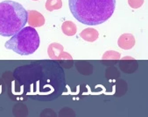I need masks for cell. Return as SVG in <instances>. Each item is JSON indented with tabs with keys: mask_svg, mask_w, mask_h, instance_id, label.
<instances>
[{
	"mask_svg": "<svg viewBox=\"0 0 148 117\" xmlns=\"http://www.w3.org/2000/svg\"><path fill=\"white\" fill-rule=\"evenodd\" d=\"M13 78L24 98L52 101L60 97L66 86L65 72L55 60H40L16 68Z\"/></svg>",
	"mask_w": 148,
	"mask_h": 117,
	"instance_id": "obj_1",
	"label": "cell"
},
{
	"mask_svg": "<svg viewBox=\"0 0 148 117\" xmlns=\"http://www.w3.org/2000/svg\"><path fill=\"white\" fill-rule=\"evenodd\" d=\"M69 6L71 13L80 23L97 26L112 16L116 0H69Z\"/></svg>",
	"mask_w": 148,
	"mask_h": 117,
	"instance_id": "obj_2",
	"label": "cell"
},
{
	"mask_svg": "<svg viewBox=\"0 0 148 117\" xmlns=\"http://www.w3.org/2000/svg\"><path fill=\"white\" fill-rule=\"evenodd\" d=\"M27 23V11L18 2L5 0L0 3V35L13 36Z\"/></svg>",
	"mask_w": 148,
	"mask_h": 117,
	"instance_id": "obj_3",
	"label": "cell"
},
{
	"mask_svg": "<svg viewBox=\"0 0 148 117\" xmlns=\"http://www.w3.org/2000/svg\"><path fill=\"white\" fill-rule=\"evenodd\" d=\"M7 49L21 55L34 54L40 47V36L34 27H23L5 44Z\"/></svg>",
	"mask_w": 148,
	"mask_h": 117,
	"instance_id": "obj_4",
	"label": "cell"
},
{
	"mask_svg": "<svg viewBox=\"0 0 148 117\" xmlns=\"http://www.w3.org/2000/svg\"><path fill=\"white\" fill-rule=\"evenodd\" d=\"M48 56L52 60L59 61V60H73V57L70 54L64 52V48L62 44L53 42L51 43L47 48Z\"/></svg>",
	"mask_w": 148,
	"mask_h": 117,
	"instance_id": "obj_5",
	"label": "cell"
},
{
	"mask_svg": "<svg viewBox=\"0 0 148 117\" xmlns=\"http://www.w3.org/2000/svg\"><path fill=\"white\" fill-rule=\"evenodd\" d=\"M45 18L44 16L35 11V10H29L27 12V22L29 26L32 27H40L45 24Z\"/></svg>",
	"mask_w": 148,
	"mask_h": 117,
	"instance_id": "obj_6",
	"label": "cell"
},
{
	"mask_svg": "<svg viewBox=\"0 0 148 117\" xmlns=\"http://www.w3.org/2000/svg\"><path fill=\"white\" fill-rule=\"evenodd\" d=\"M135 37L132 34H124L117 40V45L122 49H132L135 45Z\"/></svg>",
	"mask_w": 148,
	"mask_h": 117,
	"instance_id": "obj_7",
	"label": "cell"
},
{
	"mask_svg": "<svg viewBox=\"0 0 148 117\" xmlns=\"http://www.w3.org/2000/svg\"><path fill=\"white\" fill-rule=\"evenodd\" d=\"M80 37L82 39H83L86 42H96L98 37H99V33L97 30L91 27L88 28H85L84 30H82L80 34Z\"/></svg>",
	"mask_w": 148,
	"mask_h": 117,
	"instance_id": "obj_8",
	"label": "cell"
},
{
	"mask_svg": "<svg viewBox=\"0 0 148 117\" xmlns=\"http://www.w3.org/2000/svg\"><path fill=\"white\" fill-rule=\"evenodd\" d=\"M62 31L67 36H73L77 32V27L75 24L70 20L65 21L62 25Z\"/></svg>",
	"mask_w": 148,
	"mask_h": 117,
	"instance_id": "obj_9",
	"label": "cell"
},
{
	"mask_svg": "<svg viewBox=\"0 0 148 117\" xmlns=\"http://www.w3.org/2000/svg\"><path fill=\"white\" fill-rule=\"evenodd\" d=\"M62 7V0H47L46 2V9L49 12H53L54 10H60Z\"/></svg>",
	"mask_w": 148,
	"mask_h": 117,
	"instance_id": "obj_10",
	"label": "cell"
},
{
	"mask_svg": "<svg viewBox=\"0 0 148 117\" xmlns=\"http://www.w3.org/2000/svg\"><path fill=\"white\" fill-rule=\"evenodd\" d=\"M120 56H121L120 53L114 51V50H110V51L105 52L103 55L102 59L103 60H119Z\"/></svg>",
	"mask_w": 148,
	"mask_h": 117,
	"instance_id": "obj_11",
	"label": "cell"
},
{
	"mask_svg": "<svg viewBox=\"0 0 148 117\" xmlns=\"http://www.w3.org/2000/svg\"><path fill=\"white\" fill-rule=\"evenodd\" d=\"M128 4L132 9H138L143 6L144 0H128Z\"/></svg>",
	"mask_w": 148,
	"mask_h": 117,
	"instance_id": "obj_12",
	"label": "cell"
},
{
	"mask_svg": "<svg viewBox=\"0 0 148 117\" xmlns=\"http://www.w3.org/2000/svg\"><path fill=\"white\" fill-rule=\"evenodd\" d=\"M34 1H38V0H34Z\"/></svg>",
	"mask_w": 148,
	"mask_h": 117,
	"instance_id": "obj_13",
	"label": "cell"
}]
</instances>
